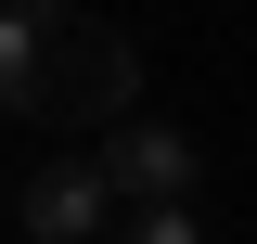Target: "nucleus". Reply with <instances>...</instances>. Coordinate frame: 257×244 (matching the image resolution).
I'll return each instance as SVG.
<instances>
[{
  "label": "nucleus",
  "instance_id": "1",
  "mask_svg": "<svg viewBox=\"0 0 257 244\" xmlns=\"http://www.w3.org/2000/svg\"><path fill=\"white\" fill-rule=\"evenodd\" d=\"M142 103V52H128L103 13L77 0H13L0 13V116H39V129H103Z\"/></svg>",
  "mask_w": 257,
  "mask_h": 244
},
{
  "label": "nucleus",
  "instance_id": "2",
  "mask_svg": "<svg viewBox=\"0 0 257 244\" xmlns=\"http://www.w3.org/2000/svg\"><path fill=\"white\" fill-rule=\"evenodd\" d=\"M103 218H116L103 154H52V167H26V244H103Z\"/></svg>",
  "mask_w": 257,
  "mask_h": 244
},
{
  "label": "nucleus",
  "instance_id": "3",
  "mask_svg": "<svg viewBox=\"0 0 257 244\" xmlns=\"http://www.w3.org/2000/svg\"><path fill=\"white\" fill-rule=\"evenodd\" d=\"M193 167H206V154H193L167 116H128L116 142H103V180H116L128 206H180V193H193Z\"/></svg>",
  "mask_w": 257,
  "mask_h": 244
},
{
  "label": "nucleus",
  "instance_id": "4",
  "mask_svg": "<svg viewBox=\"0 0 257 244\" xmlns=\"http://www.w3.org/2000/svg\"><path fill=\"white\" fill-rule=\"evenodd\" d=\"M128 244H193V206H142V218H128Z\"/></svg>",
  "mask_w": 257,
  "mask_h": 244
}]
</instances>
